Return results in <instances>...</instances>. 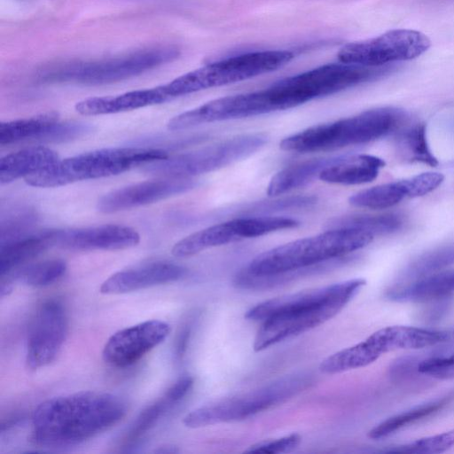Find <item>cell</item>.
<instances>
[{
  "label": "cell",
  "instance_id": "cell-35",
  "mask_svg": "<svg viewBox=\"0 0 454 454\" xmlns=\"http://www.w3.org/2000/svg\"><path fill=\"white\" fill-rule=\"evenodd\" d=\"M91 130V127L83 122H57L43 133L37 140L43 142H65L78 138Z\"/></svg>",
  "mask_w": 454,
  "mask_h": 454
},
{
  "label": "cell",
  "instance_id": "cell-24",
  "mask_svg": "<svg viewBox=\"0 0 454 454\" xmlns=\"http://www.w3.org/2000/svg\"><path fill=\"white\" fill-rule=\"evenodd\" d=\"M454 292V270L430 274L404 286L392 287L387 297L394 301H425Z\"/></svg>",
  "mask_w": 454,
  "mask_h": 454
},
{
  "label": "cell",
  "instance_id": "cell-26",
  "mask_svg": "<svg viewBox=\"0 0 454 454\" xmlns=\"http://www.w3.org/2000/svg\"><path fill=\"white\" fill-rule=\"evenodd\" d=\"M59 121L56 111H49L35 116L3 121L0 123V145H11L27 139L37 140L51 127Z\"/></svg>",
  "mask_w": 454,
  "mask_h": 454
},
{
  "label": "cell",
  "instance_id": "cell-8",
  "mask_svg": "<svg viewBox=\"0 0 454 454\" xmlns=\"http://www.w3.org/2000/svg\"><path fill=\"white\" fill-rule=\"evenodd\" d=\"M311 383L312 377L308 372L286 375L257 389L197 408L184 417L183 424L200 428L242 420L286 402Z\"/></svg>",
  "mask_w": 454,
  "mask_h": 454
},
{
  "label": "cell",
  "instance_id": "cell-23",
  "mask_svg": "<svg viewBox=\"0 0 454 454\" xmlns=\"http://www.w3.org/2000/svg\"><path fill=\"white\" fill-rule=\"evenodd\" d=\"M343 155L311 159L279 170L271 177L267 194L275 197L309 184L319 178L325 168L340 160Z\"/></svg>",
  "mask_w": 454,
  "mask_h": 454
},
{
  "label": "cell",
  "instance_id": "cell-30",
  "mask_svg": "<svg viewBox=\"0 0 454 454\" xmlns=\"http://www.w3.org/2000/svg\"><path fill=\"white\" fill-rule=\"evenodd\" d=\"M454 398V393H450L441 399L430 402L410 411L397 414L373 427L368 436L371 439H380L394 432L422 419L427 418L447 406Z\"/></svg>",
  "mask_w": 454,
  "mask_h": 454
},
{
  "label": "cell",
  "instance_id": "cell-16",
  "mask_svg": "<svg viewBox=\"0 0 454 454\" xmlns=\"http://www.w3.org/2000/svg\"><path fill=\"white\" fill-rule=\"evenodd\" d=\"M53 246L69 250H121L140 242L138 232L125 225L98 226L52 231Z\"/></svg>",
  "mask_w": 454,
  "mask_h": 454
},
{
  "label": "cell",
  "instance_id": "cell-3",
  "mask_svg": "<svg viewBox=\"0 0 454 454\" xmlns=\"http://www.w3.org/2000/svg\"><path fill=\"white\" fill-rule=\"evenodd\" d=\"M374 236L357 229H326L267 250L242 269L252 275L277 274L339 259L369 245Z\"/></svg>",
  "mask_w": 454,
  "mask_h": 454
},
{
  "label": "cell",
  "instance_id": "cell-6",
  "mask_svg": "<svg viewBox=\"0 0 454 454\" xmlns=\"http://www.w3.org/2000/svg\"><path fill=\"white\" fill-rule=\"evenodd\" d=\"M179 55L175 46H154L101 60L59 64L41 72L39 78L46 82L103 85L139 75L175 60Z\"/></svg>",
  "mask_w": 454,
  "mask_h": 454
},
{
  "label": "cell",
  "instance_id": "cell-22",
  "mask_svg": "<svg viewBox=\"0 0 454 454\" xmlns=\"http://www.w3.org/2000/svg\"><path fill=\"white\" fill-rule=\"evenodd\" d=\"M0 276L4 277L26 265L48 248L53 247L52 231L25 234L0 246Z\"/></svg>",
  "mask_w": 454,
  "mask_h": 454
},
{
  "label": "cell",
  "instance_id": "cell-40",
  "mask_svg": "<svg viewBox=\"0 0 454 454\" xmlns=\"http://www.w3.org/2000/svg\"><path fill=\"white\" fill-rule=\"evenodd\" d=\"M192 327L189 324H186L180 330L174 348L175 358L179 361L182 360L188 348L190 337H191Z\"/></svg>",
  "mask_w": 454,
  "mask_h": 454
},
{
  "label": "cell",
  "instance_id": "cell-39",
  "mask_svg": "<svg viewBox=\"0 0 454 454\" xmlns=\"http://www.w3.org/2000/svg\"><path fill=\"white\" fill-rule=\"evenodd\" d=\"M194 379L190 375L180 377L164 394V397L171 404L181 402L191 391Z\"/></svg>",
  "mask_w": 454,
  "mask_h": 454
},
{
  "label": "cell",
  "instance_id": "cell-19",
  "mask_svg": "<svg viewBox=\"0 0 454 454\" xmlns=\"http://www.w3.org/2000/svg\"><path fill=\"white\" fill-rule=\"evenodd\" d=\"M169 100L162 85L136 90L115 96L90 97L77 102L75 111L82 115H102L132 111Z\"/></svg>",
  "mask_w": 454,
  "mask_h": 454
},
{
  "label": "cell",
  "instance_id": "cell-18",
  "mask_svg": "<svg viewBox=\"0 0 454 454\" xmlns=\"http://www.w3.org/2000/svg\"><path fill=\"white\" fill-rule=\"evenodd\" d=\"M185 268L167 261H153L117 271L106 278L99 291L103 294H121L177 281Z\"/></svg>",
  "mask_w": 454,
  "mask_h": 454
},
{
  "label": "cell",
  "instance_id": "cell-20",
  "mask_svg": "<svg viewBox=\"0 0 454 454\" xmlns=\"http://www.w3.org/2000/svg\"><path fill=\"white\" fill-rule=\"evenodd\" d=\"M385 161L369 154H344L343 157L325 168L319 178L334 184L355 185L373 181Z\"/></svg>",
  "mask_w": 454,
  "mask_h": 454
},
{
  "label": "cell",
  "instance_id": "cell-36",
  "mask_svg": "<svg viewBox=\"0 0 454 454\" xmlns=\"http://www.w3.org/2000/svg\"><path fill=\"white\" fill-rule=\"evenodd\" d=\"M301 442V436L299 434H291L289 435L260 442L249 447L247 452L255 453H286L295 450Z\"/></svg>",
  "mask_w": 454,
  "mask_h": 454
},
{
  "label": "cell",
  "instance_id": "cell-41",
  "mask_svg": "<svg viewBox=\"0 0 454 454\" xmlns=\"http://www.w3.org/2000/svg\"><path fill=\"white\" fill-rule=\"evenodd\" d=\"M177 449L172 445H164L155 450L156 453H176L177 452Z\"/></svg>",
  "mask_w": 454,
  "mask_h": 454
},
{
  "label": "cell",
  "instance_id": "cell-14",
  "mask_svg": "<svg viewBox=\"0 0 454 454\" xmlns=\"http://www.w3.org/2000/svg\"><path fill=\"white\" fill-rule=\"evenodd\" d=\"M170 331V325L159 319L146 320L121 329L105 344L103 359L114 367L130 366L161 344Z\"/></svg>",
  "mask_w": 454,
  "mask_h": 454
},
{
  "label": "cell",
  "instance_id": "cell-7",
  "mask_svg": "<svg viewBox=\"0 0 454 454\" xmlns=\"http://www.w3.org/2000/svg\"><path fill=\"white\" fill-rule=\"evenodd\" d=\"M294 52L286 50L252 51L207 64L162 85L169 99L261 75L289 63Z\"/></svg>",
  "mask_w": 454,
  "mask_h": 454
},
{
  "label": "cell",
  "instance_id": "cell-2",
  "mask_svg": "<svg viewBox=\"0 0 454 454\" xmlns=\"http://www.w3.org/2000/svg\"><path fill=\"white\" fill-rule=\"evenodd\" d=\"M388 70L386 67H370L342 62L323 65L260 90L229 96L227 111L231 118L236 120L290 109L371 81Z\"/></svg>",
  "mask_w": 454,
  "mask_h": 454
},
{
  "label": "cell",
  "instance_id": "cell-15",
  "mask_svg": "<svg viewBox=\"0 0 454 454\" xmlns=\"http://www.w3.org/2000/svg\"><path fill=\"white\" fill-rule=\"evenodd\" d=\"M197 185L192 177L162 176L119 188L103 195L97 209L104 214L116 213L186 192Z\"/></svg>",
  "mask_w": 454,
  "mask_h": 454
},
{
  "label": "cell",
  "instance_id": "cell-4",
  "mask_svg": "<svg viewBox=\"0 0 454 454\" xmlns=\"http://www.w3.org/2000/svg\"><path fill=\"white\" fill-rule=\"evenodd\" d=\"M405 113L380 107L334 121L309 127L285 137L281 150L297 153L327 152L374 141L397 129Z\"/></svg>",
  "mask_w": 454,
  "mask_h": 454
},
{
  "label": "cell",
  "instance_id": "cell-29",
  "mask_svg": "<svg viewBox=\"0 0 454 454\" xmlns=\"http://www.w3.org/2000/svg\"><path fill=\"white\" fill-rule=\"evenodd\" d=\"M67 270V263L61 259H51L24 265L7 276L2 281H18L32 287L50 286L61 278Z\"/></svg>",
  "mask_w": 454,
  "mask_h": 454
},
{
  "label": "cell",
  "instance_id": "cell-17",
  "mask_svg": "<svg viewBox=\"0 0 454 454\" xmlns=\"http://www.w3.org/2000/svg\"><path fill=\"white\" fill-rule=\"evenodd\" d=\"M366 281L353 278L322 287L285 294L262 301L248 309L245 317L252 321H264L271 317L284 314L326 301L348 291H359Z\"/></svg>",
  "mask_w": 454,
  "mask_h": 454
},
{
  "label": "cell",
  "instance_id": "cell-12",
  "mask_svg": "<svg viewBox=\"0 0 454 454\" xmlns=\"http://www.w3.org/2000/svg\"><path fill=\"white\" fill-rule=\"evenodd\" d=\"M358 292L348 291L319 304L262 321L254 340V350L262 351L324 324L336 316Z\"/></svg>",
  "mask_w": 454,
  "mask_h": 454
},
{
  "label": "cell",
  "instance_id": "cell-1",
  "mask_svg": "<svg viewBox=\"0 0 454 454\" xmlns=\"http://www.w3.org/2000/svg\"><path fill=\"white\" fill-rule=\"evenodd\" d=\"M127 406L119 396L99 391H80L40 403L32 415L31 442L40 447L80 444L116 425Z\"/></svg>",
  "mask_w": 454,
  "mask_h": 454
},
{
  "label": "cell",
  "instance_id": "cell-32",
  "mask_svg": "<svg viewBox=\"0 0 454 454\" xmlns=\"http://www.w3.org/2000/svg\"><path fill=\"white\" fill-rule=\"evenodd\" d=\"M454 263V244L442 247L413 261L404 270L402 278H419Z\"/></svg>",
  "mask_w": 454,
  "mask_h": 454
},
{
  "label": "cell",
  "instance_id": "cell-33",
  "mask_svg": "<svg viewBox=\"0 0 454 454\" xmlns=\"http://www.w3.org/2000/svg\"><path fill=\"white\" fill-rule=\"evenodd\" d=\"M454 446V429L432 436L423 437L412 442L394 446L385 452L435 454L446 451Z\"/></svg>",
  "mask_w": 454,
  "mask_h": 454
},
{
  "label": "cell",
  "instance_id": "cell-11",
  "mask_svg": "<svg viewBox=\"0 0 454 454\" xmlns=\"http://www.w3.org/2000/svg\"><path fill=\"white\" fill-rule=\"evenodd\" d=\"M430 46L429 38L419 31L393 29L374 38L346 44L339 51L338 59L363 67H384L418 58Z\"/></svg>",
  "mask_w": 454,
  "mask_h": 454
},
{
  "label": "cell",
  "instance_id": "cell-21",
  "mask_svg": "<svg viewBox=\"0 0 454 454\" xmlns=\"http://www.w3.org/2000/svg\"><path fill=\"white\" fill-rule=\"evenodd\" d=\"M59 160L54 150L39 145L5 155L0 160V183L5 184L47 168Z\"/></svg>",
  "mask_w": 454,
  "mask_h": 454
},
{
  "label": "cell",
  "instance_id": "cell-27",
  "mask_svg": "<svg viewBox=\"0 0 454 454\" xmlns=\"http://www.w3.org/2000/svg\"><path fill=\"white\" fill-rule=\"evenodd\" d=\"M403 224V216L394 213L381 215H348L329 220L325 224V228L357 229L376 236L396 231Z\"/></svg>",
  "mask_w": 454,
  "mask_h": 454
},
{
  "label": "cell",
  "instance_id": "cell-9",
  "mask_svg": "<svg viewBox=\"0 0 454 454\" xmlns=\"http://www.w3.org/2000/svg\"><path fill=\"white\" fill-rule=\"evenodd\" d=\"M267 142L268 137L264 133L240 134L141 167L143 172L160 177H192L218 170L246 159L259 151Z\"/></svg>",
  "mask_w": 454,
  "mask_h": 454
},
{
  "label": "cell",
  "instance_id": "cell-37",
  "mask_svg": "<svg viewBox=\"0 0 454 454\" xmlns=\"http://www.w3.org/2000/svg\"><path fill=\"white\" fill-rule=\"evenodd\" d=\"M418 372L437 379H454V355L423 360L418 364Z\"/></svg>",
  "mask_w": 454,
  "mask_h": 454
},
{
  "label": "cell",
  "instance_id": "cell-25",
  "mask_svg": "<svg viewBox=\"0 0 454 454\" xmlns=\"http://www.w3.org/2000/svg\"><path fill=\"white\" fill-rule=\"evenodd\" d=\"M382 354L372 333L361 342L327 356L321 362L319 369L326 374L343 372L367 366L375 362Z\"/></svg>",
  "mask_w": 454,
  "mask_h": 454
},
{
  "label": "cell",
  "instance_id": "cell-31",
  "mask_svg": "<svg viewBox=\"0 0 454 454\" xmlns=\"http://www.w3.org/2000/svg\"><path fill=\"white\" fill-rule=\"evenodd\" d=\"M396 146L399 154L405 160L421 162L431 167L439 163L429 148L424 124L417 123L400 132Z\"/></svg>",
  "mask_w": 454,
  "mask_h": 454
},
{
  "label": "cell",
  "instance_id": "cell-5",
  "mask_svg": "<svg viewBox=\"0 0 454 454\" xmlns=\"http://www.w3.org/2000/svg\"><path fill=\"white\" fill-rule=\"evenodd\" d=\"M168 156L167 152L158 148H103L59 160L52 166L27 176L24 180L34 187H59L116 176Z\"/></svg>",
  "mask_w": 454,
  "mask_h": 454
},
{
  "label": "cell",
  "instance_id": "cell-38",
  "mask_svg": "<svg viewBox=\"0 0 454 454\" xmlns=\"http://www.w3.org/2000/svg\"><path fill=\"white\" fill-rule=\"evenodd\" d=\"M441 173L427 172L415 176L407 180L408 197L416 198L424 196L436 189L443 181Z\"/></svg>",
  "mask_w": 454,
  "mask_h": 454
},
{
  "label": "cell",
  "instance_id": "cell-28",
  "mask_svg": "<svg viewBox=\"0 0 454 454\" xmlns=\"http://www.w3.org/2000/svg\"><path fill=\"white\" fill-rule=\"evenodd\" d=\"M408 197L407 180L395 181L360 191L348 198L356 207L386 209Z\"/></svg>",
  "mask_w": 454,
  "mask_h": 454
},
{
  "label": "cell",
  "instance_id": "cell-10",
  "mask_svg": "<svg viewBox=\"0 0 454 454\" xmlns=\"http://www.w3.org/2000/svg\"><path fill=\"white\" fill-rule=\"evenodd\" d=\"M300 222L284 216H242L208 226L176 242L171 253L177 258L197 254L206 249L275 231L296 228Z\"/></svg>",
  "mask_w": 454,
  "mask_h": 454
},
{
  "label": "cell",
  "instance_id": "cell-13",
  "mask_svg": "<svg viewBox=\"0 0 454 454\" xmlns=\"http://www.w3.org/2000/svg\"><path fill=\"white\" fill-rule=\"evenodd\" d=\"M67 317L63 304L48 300L36 310L28 329L26 363L35 370L51 364L67 335Z\"/></svg>",
  "mask_w": 454,
  "mask_h": 454
},
{
  "label": "cell",
  "instance_id": "cell-34",
  "mask_svg": "<svg viewBox=\"0 0 454 454\" xmlns=\"http://www.w3.org/2000/svg\"><path fill=\"white\" fill-rule=\"evenodd\" d=\"M170 406L172 405L162 396V398L143 410L130 427L125 438V443L133 444L137 442L154 427Z\"/></svg>",
  "mask_w": 454,
  "mask_h": 454
}]
</instances>
